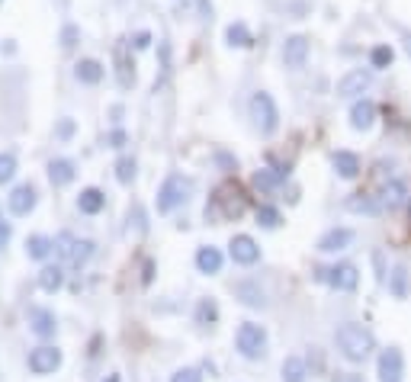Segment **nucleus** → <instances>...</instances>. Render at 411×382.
<instances>
[{"label": "nucleus", "mask_w": 411, "mask_h": 382, "mask_svg": "<svg viewBox=\"0 0 411 382\" xmlns=\"http://www.w3.org/2000/svg\"><path fill=\"white\" fill-rule=\"evenodd\" d=\"M58 366H62V350L58 347H35L33 354H29V369H33L35 376H49V373H55Z\"/></svg>", "instance_id": "12"}, {"label": "nucleus", "mask_w": 411, "mask_h": 382, "mask_svg": "<svg viewBox=\"0 0 411 382\" xmlns=\"http://www.w3.org/2000/svg\"><path fill=\"white\" fill-rule=\"evenodd\" d=\"M335 341H337L341 357L350 363H363L373 350H376V337H373V331H366L363 325H341L335 334Z\"/></svg>", "instance_id": "1"}, {"label": "nucleus", "mask_w": 411, "mask_h": 382, "mask_svg": "<svg viewBox=\"0 0 411 382\" xmlns=\"http://www.w3.org/2000/svg\"><path fill=\"white\" fill-rule=\"evenodd\" d=\"M55 254L68 267H81V264H87V260H91L93 241H81V238H74V235H68V231H62V235L55 238Z\"/></svg>", "instance_id": "5"}, {"label": "nucleus", "mask_w": 411, "mask_h": 382, "mask_svg": "<svg viewBox=\"0 0 411 382\" xmlns=\"http://www.w3.org/2000/svg\"><path fill=\"white\" fill-rule=\"evenodd\" d=\"M116 64H119V83L122 87H132L135 71H132V62L126 58V45H116Z\"/></svg>", "instance_id": "29"}, {"label": "nucleus", "mask_w": 411, "mask_h": 382, "mask_svg": "<svg viewBox=\"0 0 411 382\" xmlns=\"http://www.w3.org/2000/svg\"><path fill=\"white\" fill-rule=\"evenodd\" d=\"M331 164H335L337 177H344V180H354V177L360 174V158H357L354 151H335Z\"/></svg>", "instance_id": "17"}, {"label": "nucleus", "mask_w": 411, "mask_h": 382, "mask_svg": "<svg viewBox=\"0 0 411 382\" xmlns=\"http://www.w3.org/2000/svg\"><path fill=\"white\" fill-rule=\"evenodd\" d=\"M10 241V228H0V250H4V244Z\"/></svg>", "instance_id": "44"}, {"label": "nucleus", "mask_w": 411, "mask_h": 382, "mask_svg": "<svg viewBox=\"0 0 411 382\" xmlns=\"http://www.w3.org/2000/svg\"><path fill=\"white\" fill-rule=\"evenodd\" d=\"M116 180L119 183H132L135 180V161L132 158H119L116 161Z\"/></svg>", "instance_id": "34"}, {"label": "nucleus", "mask_w": 411, "mask_h": 382, "mask_svg": "<svg viewBox=\"0 0 411 382\" xmlns=\"http://www.w3.org/2000/svg\"><path fill=\"white\" fill-rule=\"evenodd\" d=\"M228 254H231V260L241 264V267H251V264H257V260H260V248H257V241H254L251 235H235V238H231Z\"/></svg>", "instance_id": "10"}, {"label": "nucleus", "mask_w": 411, "mask_h": 382, "mask_svg": "<svg viewBox=\"0 0 411 382\" xmlns=\"http://www.w3.org/2000/svg\"><path fill=\"white\" fill-rule=\"evenodd\" d=\"M148 45H151V35H148V33L135 35V49H148Z\"/></svg>", "instance_id": "40"}, {"label": "nucleus", "mask_w": 411, "mask_h": 382, "mask_svg": "<svg viewBox=\"0 0 411 382\" xmlns=\"http://www.w3.org/2000/svg\"><path fill=\"white\" fill-rule=\"evenodd\" d=\"M331 382H363V376L360 373H337V376H331Z\"/></svg>", "instance_id": "39"}, {"label": "nucleus", "mask_w": 411, "mask_h": 382, "mask_svg": "<svg viewBox=\"0 0 411 382\" xmlns=\"http://www.w3.org/2000/svg\"><path fill=\"white\" fill-rule=\"evenodd\" d=\"M29 325H33V334H39V337H52L55 334V315L49 312V308H35L33 315H29Z\"/></svg>", "instance_id": "18"}, {"label": "nucleus", "mask_w": 411, "mask_h": 382, "mask_svg": "<svg viewBox=\"0 0 411 382\" xmlns=\"http://www.w3.org/2000/svg\"><path fill=\"white\" fill-rule=\"evenodd\" d=\"M106 382H119V376H110V379H106Z\"/></svg>", "instance_id": "46"}, {"label": "nucleus", "mask_w": 411, "mask_h": 382, "mask_svg": "<svg viewBox=\"0 0 411 382\" xmlns=\"http://www.w3.org/2000/svg\"><path fill=\"white\" fill-rule=\"evenodd\" d=\"M279 222H283V219H279V212L273 206H257V225L260 228H277Z\"/></svg>", "instance_id": "33"}, {"label": "nucleus", "mask_w": 411, "mask_h": 382, "mask_svg": "<svg viewBox=\"0 0 411 382\" xmlns=\"http://www.w3.org/2000/svg\"><path fill=\"white\" fill-rule=\"evenodd\" d=\"M0 228H7V225H4V216H0Z\"/></svg>", "instance_id": "47"}, {"label": "nucleus", "mask_w": 411, "mask_h": 382, "mask_svg": "<svg viewBox=\"0 0 411 382\" xmlns=\"http://www.w3.org/2000/svg\"><path fill=\"white\" fill-rule=\"evenodd\" d=\"M350 241H354V231L350 228H331L318 238V250L321 254H335V250L350 248Z\"/></svg>", "instance_id": "15"}, {"label": "nucleus", "mask_w": 411, "mask_h": 382, "mask_svg": "<svg viewBox=\"0 0 411 382\" xmlns=\"http://www.w3.org/2000/svg\"><path fill=\"white\" fill-rule=\"evenodd\" d=\"M199 10H202V16H212V4H209V0H199Z\"/></svg>", "instance_id": "43"}, {"label": "nucleus", "mask_w": 411, "mask_h": 382, "mask_svg": "<svg viewBox=\"0 0 411 382\" xmlns=\"http://www.w3.org/2000/svg\"><path fill=\"white\" fill-rule=\"evenodd\" d=\"M248 110H251V119L254 125H257L264 135H273L277 132V125H279V112H277V103H273L270 93L257 91L251 97V103H248Z\"/></svg>", "instance_id": "4"}, {"label": "nucleus", "mask_w": 411, "mask_h": 382, "mask_svg": "<svg viewBox=\"0 0 411 382\" xmlns=\"http://www.w3.org/2000/svg\"><path fill=\"white\" fill-rule=\"evenodd\" d=\"M369 83H373V74L363 71V68H354V71H347V74L337 81V97H344V100L363 97V93L369 91Z\"/></svg>", "instance_id": "8"}, {"label": "nucleus", "mask_w": 411, "mask_h": 382, "mask_svg": "<svg viewBox=\"0 0 411 382\" xmlns=\"http://www.w3.org/2000/svg\"><path fill=\"white\" fill-rule=\"evenodd\" d=\"M389 289L395 299H408V270H405L402 264L389 273Z\"/></svg>", "instance_id": "28"}, {"label": "nucleus", "mask_w": 411, "mask_h": 382, "mask_svg": "<svg viewBox=\"0 0 411 382\" xmlns=\"http://www.w3.org/2000/svg\"><path fill=\"white\" fill-rule=\"evenodd\" d=\"M308 369H306V360L299 357H286L283 360V382H306Z\"/></svg>", "instance_id": "26"}, {"label": "nucleus", "mask_w": 411, "mask_h": 382, "mask_svg": "<svg viewBox=\"0 0 411 382\" xmlns=\"http://www.w3.org/2000/svg\"><path fill=\"white\" fill-rule=\"evenodd\" d=\"M35 199H39V196H35V190L29 187V183H23V187H16L13 193H10L7 206H10V212H13V216H29V212L35 209Z\"/></svg>", "instance_id": "14"}, {"label": "nucleus", "mask_w": 411, "mask_h": 382, "mask_svg": "<svg viewBox=\"0 0 411 382\" xmlns=\"http://www.w3.org/2000/svg\"><path fill=\"white\" fill-rule=\"evenodd\" d=\"M16 174V158L13 154H0V183H7Z\"/></svg>", "instance_id": "36"}, {"label": "nucleus", "mask_w": 411, "mask_h": 382, "mask_svg": "<svg viewBox=\"0 0 411 382\" xmlns=\"http://www.w3.org/2000/svg\"><path fill=\"white\" fill-rule=\"evenodd\" d=\"M392 58H395L392 45H376V49L369 52V68L383 71V68H389V64H392Z\"/></svg>", "instance_id": "30"}, {"label": "nucleus", "mask_w": 411, "mask_h": 382, "mask_svg": "<svg viewBox=\"0 0 411 382\" xmlns=\"http://www.w3.org/2000/svg\"><path fill=\"white\" fill-rule=\"evenodd\" d=\"M190 190H193V183L187 177L170 174L158 190V212H174L177 206H183L190 199Z\"/></svg>", "instance_id": "3"}, {"label": "nucleus", "mask_w": 411, "mask_h": 382, "mask_svg": "<svg viewBox=\"0 0 411 382\" xmlns=\"http://www.w3.org/2000/svg\"><path fill=\"white\" fill-rule=\"evenodd\" d=\"M235 344H238V350H241V357H248V360H257V357H264V347H267V331H264V325L244 321V325L238 328Z\"/></svg>", "instance_id": "6"}, {"label": "nucleus", "mask_w": 411, "mask_h": 382, "mask_svg": "<svg viewBox=\"0 0 411 382\" xmlns=\"http://www.w3.org/2000/svg\"><path fill=\"white\" fill-rule=\"evenodd\" d=\"M379 206H383V202L369 199V196H363V193H354V196L347 199V209H350V212H376Z\"/></svg>", "instance_id": "31"}, {"label": "nucleus", "mask_w": 411, "mask_h": 382, "mask_svg": "<svg viewBox=\"0 0 411 382\" xmlns=\"http://www.w3.org/2000/svg\"><path fill=\"white\" fill-rule=\"evenodd\" d=\"M225 42H228L231 49H251L254 45V39H251V33H248L244 23H231V26L225 29Z\"/></svg>", "instance_id": "24"}, {"label": "nucleus", "mask_w": 411, "mask_h": 382, "mask_svg": "<svg viewBox=\"0 0 411 382\" xmlns=\"http://www.w3.org/2000/svg\"><path fill=\"white\" fill-rule=\"evenodd\" d=\"M308 49H312V45H308V35H289V39L283 42V64L293 71L306 68Z\"/></svg>", "instance_id": "9"}, {"label": "nucleus", "mask_w": 411, "mask_h": 382, "mask_svg": "<svg viewBox=\"0 0 411 382\" xmlns=\"http://www.w3.org/2000/svg\"><path fill=\"white\" fill-rule=\"evenodd\" d=\"M55 250V241H49L45 235H33V238H26V254L33 260H45Z\"/></svg>", "instance_id": "25"}, {"label": "nucleus", "mask_w": 411, "mask_h": 382, "mask_svg": "<svg viewBox=\"0 0 411 382\" xmlns=\"http://www.w3.org/2000/svg\"><path fill=\"white\" fill-rule=\"evenodd\" d=\"M71 132H74V122H71V119H64V122L58 125V135H62V139H68Z\"/></svg>", "instance_id": "41"}, {"label": "nucleus", "mask_w": 411, "mask_h": 382, "mask_svg": "<svg viewBox=\"0 0 411 382\" xmlns=\"http://www.w3.org/2000/svg\"><path fill=\"white\" fill-rule=\"evenodd\" d=\"M373 122H376V103H373V100H357V103L350 106V129L369 132Z\"/></svg>", "instance_id": "13"}, {"label": "nucleus", "mask_w": 411, "mask_h": 382, "mask_svg": "<svg viewBox=\"0 0 411 382\" xmlns=\"http://www.w3.org/2000/svg\"><path fill=\"white\" fill-rule=\"evenodd\" d=\"M405 199H408V187H405L402 180H389L383 190H379V202H383L386 209L405 206Z\"/></svg>", "instance_id": "16"}, {"label": "nucleus", "mask_w": 411, "mask_h": 382, "mask_svg": "<svg viewBox=\"0 0 411 382\" xmlns=\"http://www.w3.org/2000/svg\"><path fill=\"white\" fill-rule=\"evenodd\" d=\"M74 39H77V26H64V33H62V45H64V49H71V45H74Z\"/></svg>", "instance_id": "38"}, {"label": "nucleus", "mask_w": 411, "mask_h": 382, "mask_svg": "<svg viewBox=\"0 0 411 382\" xmlns=\"http://www.w3.org/2000/svg\"><path fill=\"white\" fill-rule=\"evenodd\" d=\"M244 209H248V196H244V190L238 187L235 180H225L222 187L212 193V202L206 206V216L222 219V222H235V219L244 216Z\"/></svg>", "instance_id": "2"}, {"label": "nucleus", "mask_w": 411, "mask_h": 382, "mask_svg": "<svg viewBox=\"0 0 411 382\" xmlns=\"http://www.w3.org/2000/svg\"><path fill=\"white\" fill-rule=\"evenodd\" d=\"M283 177H286V170H277V174L260 170V174L254 177V183H257V187H264V190H270V187H277V183H283Z\"/></svg>", "instance_id": "35"}, {"label": "nucleus", "mask_w": 411, "mask_h": 382, "mask_svg": "<svg viewBox=\"0 0 411 382\" xmlns=\"http://www.w3.org/2000/svg\"><path fill=\"white\" fill-rule=\"evenodd\" d=\"M74 74L81 83H100L103 81V64L93 62V58H84V62L74 64Z\"/></svg>", "instance_id": "21"}, {"label": "nucleus", "mask_w": 411, "mask_h": 382, "mask_svg": "<svg viewBox=\"0 0 411 382\" xmlns=\"http://www.w3.org/2000/svg\"><path fill=\"white\" fill-rule=\"evenodd\" d=\"M110 145L112 148H122V145H126V132H112L110 135Z\"/></svg>", "instance_id": "42"}, {"label": "nucleus", "mask_w": 411, "mask_h": 382, "mask_svg": "<svg viewBox=\"0 0 411 382\" xmlns=\"http://www.w3.org/2000/svg\"><path fill=\"white\" fill-rule=\"evenodd\" d=\"M376 373H379V382H402L405 379V357L398 347H389L379 354V363H376Z\"/></svg>", "instance_id": "7"}, {"label": "nucleus", "mask_w": 411, "mask_h": 382, "mask_svg": "<svg viewBox=\"0 0 411 382\" xmlns=\"http://www.w3.org/2000/svg\"><path fill=\"white\" fill-rule=\"evenodd\" d=\"M62 283H64L62 267H42V270H39V286H42L45 292H58Z\"/></svg>", "instance_id": "27"}, {"label": "nucleus", "mask_w": 411, "mask_h": 382, "mask_svg": "<svg viewBox=\"0 0 411 382\" xmlns=\"http://www.w3.org/2000/svg\"><path fill=\"white\" fill-rule=\"evenodd\" d=\"M196 267H199V273H219L222 270V254H219V248H199L196 250Z\"/></svg>", "instance_id": "22"}, {"label": "nucleus", "mask_w": 411, "mask_h": 382, "mask_svg": "<svg viewBox=\"0 0 411 382\" xmlns=\"http://www.w3.org/2000/svg\"><path fill=\"white\" fill-rule=\"evenodd\" d=\"M235 292H238V299H241L244 306H251V308H264L267 306V296H264V289H260L257 283H238Z\"/></svg>", "instance_id": "20"}, {"label": "nucleus", "mask_w": 411, "mask_h": 382, "mask_svg": "<svg viewBox=\"0 0 411 382\" xmlns=\"http://www.w3.org/2000/svg\"><path fill=\"white\" fill-rule=\"evenodd\" d=\"M170 382H202V376H199V369L183 366V369H177V373L170 376Z\"/></svg>", "instance_id": "37"}, {"label": "nucleus", "mask_w": 411, "mask_h": 382, "mask_svg": "<svg viewBox=\"0 0 411 382\" xmlns=\"http://www.w3.org/2000/svg\"><path fill=\"white\" fill-rule=\"evenodd\" d=\"M74 164H71V161H64V158H58V161H52L49 164V177H52V183H55V187H68L71 180H74Z\"/></svg>", "instance_id": "23"}, {"label": "nucleus", "mask_w": 411, "mask_h": 382, "mask_svg": "<svg viewBox=\"0 0 411 382\" xmlns=\"http://www.w3.org/2000/svg\"><path fill=\"white\" fill-rule=\"evenodd\" d=\"M321 277L328 279V283L335 286L337 292H354L357 283H360V273H357L354 264H335L331 270H325Z\"/></svg>", "instance_id": "11"}, {"label": "nucleus", "mask_w": 411, "mask_h": 382, "mask_svg": "<svg viewBox=\"0 0 411 382\" xmlns=\"http://www.w3.org/2000/svg\"><path fill=\"white\" fill-rule=\"evenodd\" d=\"M405 49H408V55H411V35H405Z\"/></svg>", "instance_id": "45"}, {"label": "nucleus", "mask_w": 411, "mask_h": 382, "mask_svg": "<svg viewBox=\"0 0 411 382\" xmlns=\"http://www.w3.org/2000/svg\"><path fill=\"white\" fill-rule=\"evenodd\" d=\"M103 206H106V196L100 193L97 187H87L84 193L77 196V209H81L84 216H97V212H100Z\"/></svg>", "instance_id": "19"}, {"label": "nucleus", "mask_w": 411, "mask_h": 382, "mask_svg": "<svg viewBox=\"0 0 411 382\" xmlns=\"http://www.w3.org/2000/svg\"><path fill=\"white\" fill-rule=\"evenodd\" d=\"M216 318H219V308L212 299H202L199 306H196V321H199V325H212Z\"/></svg>", "instance_id": "32"}]
</instances>
